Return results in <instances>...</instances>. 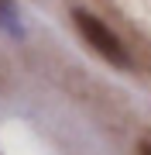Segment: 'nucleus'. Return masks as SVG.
Here are the masks:
<instances>
[{
  "instance_id": "nucleus-1",
  "label": "nucleus",
  "mask_w": 151,
  "mask_h": 155,
  "mask_svg": "<svg viewBox=\"0 0 151 155\" xmlns=\"http://www.w3.org/2000/svg\"><path fill=\"white\" fill-rule=\"evenodd\" d=\"M72 21H76L79 35L86 38V45H90V48H96V55H103L110 66H117V69H127V66H131V55H127V48H124V41H120L110 28H106L96 14H90V11H76Z\"/></svg>"
},
{
  "instance_id": "nucleus-2",
  "label": "nucleus",
  "mask_w": 151,
  "mask_h": 155,
  "mask_svg": "<svg viewBox=\"0 0 151 155\" xmlns=\"http://www.w3.org/2000/svg\"><path fill=\"white\" fill-rule=\"evenodd\" d=\"M0 28L11 31V35H24V24H21V17H17V7L11 4V0H0Z\"/></svg>"
},
{
  "instance_id": "nucleus-3",
  "label": "nucleus",
  "mask_w": 151,
  "mask_h": 155,
  "mask_svg": "<svg viewBox=\"0 0 151 155\" xmlns=\"http://www.w3.org/2000/svg\"><path fill=\"white\" fill-rule=\"evenodd\" d=\"M141 155H151V141H141V148H137Z\"/></svg>"
}]
</instances>
